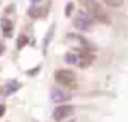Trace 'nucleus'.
<instances>
[{
  "label": "nucleus",
  "mask_w": 128,
  "mask_h": 122,
  "mask_svg": "<svg viewBox=\"0 0 128 122\" xmlns=\"http://www.w3.org/2000/svg\"><path fill=\"white\" fill-rule=\"evenodd\" d=\"M3 51H5V44H3V42H0V56L3 54Z\"/></svg>",
  "instance_id": "obj_18"
},
{
  "label": "nucleus",
  "mask_w": 128,
  "mask_h": 122,
  "mask_svg": "<svg viewBox=\"0 0 128 122\" xmlns=\"http://www.w3.org/2000/svg\"><path fill=\"white\" fill-rule=\"evenodd\" d=\"M27 42H29V38H27L26 35H20V36H18V39H17V48H18V50H21Z\"/></svg>",
  "instance_id": "obj_11"
},
{
  "label": "nucleus",
  "mask_w": 128,
  "mask_h": 122,
  "mask_svg": "<svg viewBox=\"0 0 128 122\" xmlns=\"http://www.w3.org/2000/svg\"><path fill=\"white\" fill-rule=\"evenodd\" d=\"M90 64H92L90 51H88V50H80V53H78V65H80L82 68H88Z\"/></svg>",
  "instance_id": "obj_7"
},
{
  "label": "nucleus",
  "mask_w": 128,
  "mask_h": 122,
  "mask_svg": "<svg viewBox=\"0 0 128 122\" xmlns=\"http://www.w3.org/2000/svg\"><path fill=\"white\" fill-rule=\"evenodd\" d=\"M30 2H32V5H38V3L42 2V0H30Z\"/></svg>",
  "instance_id": "obj_19"
},
{
  "label": "nucleus",
  "mask_w": 128,
  "mask_h": 122,
  "mask_svg": "<svg viewBox=\"0 0 128 122\" xmlns=\"http://www.w3.org/2000/svg\"><path fill=\"white\" fill-rule=\"evenodd\" d=\"M29 15H30V17H39V15H41V9L36 8V5H33V6L29 9Z\"/></svg>",
  "instance_id": "obj_13"
},
{
  "label": "nucleus",
  "mask_w": 128,
  "mask_h": 122,
  "mask_svg": "<svg viewBox=\"0 0 128 122\" xmlns=\"http://www.w3.org/2000/svg\"><path fill=\"white\" fill-rule=\"evenodd\" d=\"M72 113H74V107L72 106H68V104L59 106L53 112V119L54 120H63V119H66L68 116H71Z\"/></svg>",
  "instance_id": "obj_4"
},
{
  "label": "nucleus",
  "mask_w": 128,
  "mask_h": 122,
  "mask_svg": "<svg viewBox=\"0 0 128 122\" xmlns=\"http://www.w3.org/2000/svg\"><path fill=\"white\" fill-rule=\"evenodd\" d=\"M74 26L82 32H89L92 27V15L86 11H78L77 17L74 18Z\"/></svg>",
  "instance_id": "obj_3"
},
{
  "label": "nucleus",
  "mask_w": 128,
  "mask_h": 122,
  "mask_svg": "<svg viewBox=\"0 0 128 122\" xmlns=\"http://www.w3.org/2000/svg\"><path fill=\"white\" fill-rule=\"evenodd\" d=\"M72 11H74V3H66V6H65V15L66 17H71L72 15Z\"/></svg>",
  "instance_id": "obj_14"
},
{
  "label": "nucleus",
  "mask_w": 128,
  "mask_h": 122,
  "mask_svg": "<svg viewBox=\"0 0 128 122\" xmlns=\"http://www.w3.org/2000/svg\"><path fill=\"white\" fill-rule=\"evenodd\" d=\"M0 27H2V32L5 33V36H12L14 23L9 18H2V21H0Z\"/></svg>",
  "instance_id": "obj_8"
},
{
  "label": "nucleus",
  "mask_w": 128,
  "mask_h": 122,
  "mask_svg": "<svg viewBox=\"0 0 128 122\" xmlns=\"http://www.w3.org/2000/svg\"><path fill=\"white\" fill-rule=\"evenodd\" d=\"M53 35H54V24H53V26L50 27V30L47 32V36H45V41H44V48H45V50H47V47H48V44H50Z\"/></svg>",
  "instance_id": "obj_10"
},
{
  "label": "nucleus",
  "mask_w": 128,
  "mask_h": 122,
  "mask_svg": "<svg viewBox=\"0 0 128 122\" xmlns=\"http://www.w3.org/2000/svg\"><path fill=\"white\" fill-rule=\"evenodd\" d=\"M54 78L59 84L65 86L68 89H77V78L76 74L70 70H59L54 72Z\"/></svg>",
  "instance_id": "obj_2"
},
{
  "label": "nucleus",
  "mask_w": 128,
  "mask_h": 122,
  "mask_svg": "<svg viewBox=\"0 0 128 122\" xmlns=\"http://www.w3.org/2000/svg\"><path fill=\"white\" fill-rule=\"evenodd\" d=\"M102 2H104L107 6H112V8H119V6H122L124 0H102Z\"/></svg>",
  "instance_id": "obj_12"
},
{
  "label": "nucleus",
  "mask_w": 128,
  "mask_h": 122,
  "mask_svg": "<svg viewBox=\"0 0 128 122\" xmlns=\"http://www.w3.org/2000/svg\"><path fill=\"white\" fill-rule=\"evenodd\" d=\"M39 70H41L39 66H36V68H33V70H29V71H27V76H32V77H33V76H36V74L39 72Z\"/></svg>",
  "instance_id": "obj_15"
},
{
  "label": "nucleus",
  "mask_w": 128,
  "mask_h": 122,
  "mask_svg": "<svg viewBox=\"0 0 128 122\" xmlns=\"http://www.w3.org/2000/svg\"><path fill=\"white\" fill-rule=\"evenodd\" d=\"M80 2L88 8V12L92 15V18H95L96 21H100L102 24H110L108 15L102 11V6L96 2V0H80Z\"/></svg>",
  "instance_id": "obj_1"
},
{
  "label": "nucleus",
  "mask_w": 128,
  "mask_h": 122,
  "mask_svg": "<svg viewBox=\"0 0 128 122\" xmlns=\"http://www.w3.org/2000/svg\"><path fill=\"white\" fill-rule=\"evenodd\" d=\"M5 112H6V107H5V104H0V118H2V116L5 114Z\"/></svg>",
  "instance_id": "obj_17"
},
{
  "label": "nucleus",
  "mask_w": 128,
  "mask_h": 122,
  "mask_svg": "<svg viewBox=\"0 0 128 122\" xmlns=\"http://www.w3.org/2000/svg\"><path fill=\"white\" fill-rule=\"evenodd\" d=\"M20 88H21V83H20V82H17V80H9V82H6L5 86L2 88V94H3L5 96H9V95L15 94Z\"/></svg>",
  "instance_id": "obj_6"
},
{
  "label": "nucleus",
  "mask_w": 128,
  "mask_h": 122,
  "mask_svg": "<svg viewBox=\"0 0 128 122\" xmlns=\"http://www.w3.org/2000/svg\"><path fill=\"white\" fill-rule=\"evenodd\" d=\"M50 98H51L53 102H66V101L71 100V94L66 92V90H62V89L56 88V89L50 90Z\"/></svg>",
  "instance_id": "obj_5"
},
{
  "label": "nucleus",
  "mask_w": 128,
  "mask_h": 122,
  "mask_svg": "<svg viewBox=\"0 0 128 122\" xmlns=\"http://www.w3.org/2000/svg\"><path fill=\"white\" fill-rule=\"evenodd\" d=\"M63 60H65L66 64H70V65H78V56L76 53H72V51H70V53H66L63 56Z\"/></svg>",
  "instance_id": "obj_9"
},
{
  "label": "nucleus",
  "mask_w": 128,
  "mask_h": 122,
  "mask_svg": "<svg viewBox=\"0 0 128 122\" xmlns=\"http://www.w3.org/2000/svg\"><path fill=\"white\" fill-rule=\"evenodd\" d=\"M77 39H78V41H80L84 47H89V42L86 41V38H83V36H77Z\"/></svg>",
  "instance_id": "obj_16"
}]
</instances>
